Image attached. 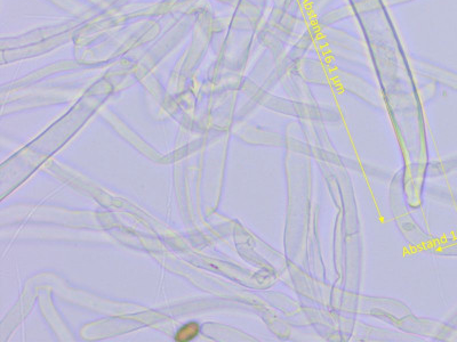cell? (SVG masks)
Masks as SVG:
<instances>
[{
    "label": "cell",
    "mask_w": 457,
    "mask_h": 342,
    "mask_svg": "<svg viewBox=\"0 0 457 342\" xmlns=\"http://www.w3.org/2000/svg\"><path fill=\"white\" fill-rule=\"evenodd\" d=\"M198 332H199V326L195 324V323H189V324L184 325L183 328L178 332V334H176V340L183 341V342L192 340L195 336H197Z\"/></svg>",
    "instance_id": "obj_1"
}]
</instances>
